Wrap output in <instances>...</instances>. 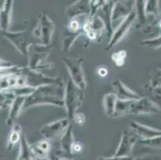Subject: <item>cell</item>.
<instances>
[{"label": "cell", "instance_id": "6da1fadb", "mask_svg": "<svg viewBox=\"0 0 161 160\" xmlns=\"http://www.w3.org/2000/svg\"><path fill=\"white\" fill-rule=\"evenodd\" d=\"M64 86L47 85L36 88L32 94L25 98L23 113L37 105H53L64 108Z\"/></svg>", "mask_w": 161, "mask_h": 160}, {"label": "cell", "instance_id": "7a4b0ae2", "mask_svg": "<svg viewBox=\"0 0 161 160\" xmlns=\"http://www.w3.org/2000/svg\"><path fill=\"white\" fill-rule=\"evenodd\" d=\"M84 91L76 86L69 79L64 86V108L67 112V119H73L77 110L80 108L84 101Z\"/></svg>", "mask_w": 161, "mask_h": 160}, {"label": "cell", "instance_id": "3957f363", "mask_svg": "<svg viewBox=\"0 0 161 160\" xmlns=\"http://www.w3.org/2000/svg\"><path fill=\"white\" fill-rule=\"evenodd\" d=\"M19 74L23 76L26 80L27 86L32 88H37L39 86H47V85L65 86L62 76L51 77L39 71L31 70L27 67H20Z\"/></svg>", "mask_w": 161, "mask_h": 160}, {"label": "cell", "instance_id": "277c9868", "mask_svg": "<svg viewBox=\"0 0 161 160\" xmlns=\"http://www.w3.org/2000/svg\"><path fill=\"white\" fill-rule=\"evenodd\" d=\"M47 47L41 43H33L29 48V53L27 55L28 64L27 68L35 71H39L42 70H47L53 67V63L47 61L50 51H47Z\"/></svg>", "mask_w": 161, "mask_h": 160}, {"label": "cell", "instance_id": "5b68a950", "mask_svg": "<svg viewBox=\"0 0 161 160\" xmlns=\"http://www.w3.org/2000/svg\"><path fill=\"white\" fill-rule=\"evenodd\" d=\"M83 60L82 58L73 57H64L63 58V62L68 70L71 81L81 90L85 91L87 82L83 68Z\"/></svg>", "mask_w": 161, "mask_h": 160}, {"label": "cell", "instance_id": "8992f818", "mask_svg": "<svg viewBox=\"0 0 161 160\" xmlns=\"http://www.w3.org/2000/svg\"><path fill=\"white\" fill-rule=\"evenodd\" d=\"M54 31L55 24L53 21L47 15L46 13L39 14L37 25L32 31L34 36L40 40L41 44L49 47L52 42Z\"/></svg>", "mask_w": 161, "mask_h": 160}, {"label": "cell", "instance_id": "52a82bcc", "mask_svg": "<svg viewBox=\"0 0 161 160\" xmlns=\"http://www.w3.org/2000/svg\"><path fill=\"white\" fill-rule=\"evenodd\" d=\"M161 113V108L154 101L141 97L140 99L129 101L126 114H151Z\"/></svg>", "mask_w": 161, "mask_h": 160}, {"label": "cell", "instance_id": "ba28073f", "mask_svg": "<svg viewBox=\"0 0 161 160\" xmlns=\"http://www.w3.org/2000/svg\"><path fill=\"white\" fill-rule=\"evenodd\" d=\"M2 33L3 37L9 41L21 55L27 57L29 48L33 43L29 42L26 30L17 32H11L8 30V31H2Z\"/></svg>", "mask_w": 161, "mask_h": 160}, {"label": "cell", "instance_id": "9c48e42d", "mask_svg": "<svg viewBox=\"0 0 161 160\" xmlns=\"http://www.w3.org/2000/svg\"><path fill=\"white\" fill-rule=\"evenodd\" d=\"M136 19V12H135V10H133L123 21L119 23L118 26L115 27V29H114L113 35H112L109 42H108L106 50L111 49L124 39V36L129 31L130 28L134 23Z\"/></svg>", "mask_w": 161, "mask_h": 160}, {"label": "cell", "instance_id": "30bf717a", "mask_svg": "<svg viewBox=\"0 0 161 160\" xmlns=\"http://www.w3.org/2000/svg\"><path fill=\"white\" fill-rule=\"evenodd\" d=\"M69 125L70 120L68 119H62L43 126L40 129V134L45 138V139L61 138Z\"/></svg>", "mask_w": 161, "mask_h": 160}, {"label": "cell", "instance_id": "8fae6325", "mask_svg": "<svg viewBox=\"0 0 161 160\" xmlns=\"http://www.w3.org/2000/svg\"><path fill=\"white\" fill-rule=\"evenodd\" d=\"M137 137L132 131H124L118 147L115 150V153L112 156L114 157H127L131 156L132 153V149L136 143Z\"/></svg>", "mask_w": 161, "mask_h": 160}, {"label": "cell", "instance_id": "7c38bea8", "mask_svg": "<svg viewBox=\"0 0 161 160\" xmlns=\"http://www.w3.org/2000/svg\"><path fill=\"white\" fill-rule=\"evenodd\" d=\"M26 86L27 84L24 77L18 73L12 72L0 75V92Z\"/></svg>", "mask_w": 161, "mask_h": 160}, {"label": "cell", "instance_id": "4fadbf2b", "mask_svg": "<svg viewBox=\"0 0 161 160\" xmlns=\"http://www.w3.org/2000/svg\"><path fill=\"white\" fill-rule=\"evenodd\" d=\"M129 127L137 137L141 138V140L154 139L161 135V130L159 129L143 125L136 121H130Z\"/></svg>", "mask_w": 161, "mask_h": 160}, {"label": "cell", "instance_id": "5bb4252c", "mask_svg": "<svg viewBox=\"0 0 161 160\" xmlns=\"http://www.w3.org/2000/svg\"><path fill=\"white\" fill-rule=\"evenodd\" d=\"M112 86L115 90V95L117 99L120 101H135L141 98L136 92L133 91L128 86H126L119 79L112 83Z\"/></svg>", "mask_w": 161, "mask_h": 160}, {"label": "cell", "instance_id": "9a60e30c", "mask_svg": "<svg viewBox=\"0 0 161 160\" xmlns=\"http://www.w3.org/2000/svg\"><path fill=\"white\" fill-rule=\"evenodd\" d=\"M113 5V1H106L104 5L101 7L99 11L101 14H99V16L104 23L105 30H106L107 36H108V42H109L114 32V27L112 20V12Z\"/></svg>", "mask_w": 161, "mask_h": 160}, {"label": "cell", "instance_id": "2e32d148", "mask_svg": "<svg viewBox=\"0 0 161 160\" xmlns=\"http://www.w3.org/2000/svg\"><path fill=\"white\" fill-rule=\"evenodd\" d=\"M66 14L71 19H75V18L80 16H87L90 14V3L89 1H77L71 4L66 9Z\"/></svg>", "mask_w": 161, "mask_h": 160}, {"label": "cell", "instance_id": "e0dca14e", "mask_svg": "<svg viewBox=\"0 0 161 160\" xmlns=\"http://www.w3.org/2000/svg\"><path fill=\"white\" fill-rule=\"evenodd\" d=\"M25 98L26 97L16 96L11 102V105H10L9 113L7 115V120H6V124L7 127H11L14 125L16 119L23 113L22 111H23Z\"/></svg>", "mask_w": 161, "mask_h": 160}, {"label": "cell", "instance_id": "ac0fdd59", "mask_svg": "<svg viewBox=\"0 0 161 160\" xmlns=\"http://www.w3.org/2000/svg\"><path fill=\"white\" fill-rule=\"evenodd\" d=\"M14 2L11 0L3 1L0 8V29L2 31H8L11 26L12 7Z\"/></svg>", "mask_w": 161, "mask_h": 160}, {"label": "cell", "instance_id": "d6986e66", "mask_svg": "<svg viewBox=\"0 0 161 160\" xmlns=\"http://www.w3.org/2000/svg\"><path fill=\"white\" fill-rule=\"evenodd\" d=\"M75 143L74 135H73V127L70 124L64 134L61 136L59 144L60 152L64 155H72V146Z\"/></svg>", "mask_w": 161, "mask_h": 160}, {"label": "cell", "instance_id": "ffe728a7", "mask_svg": "<svg viewBox=\"0 0 161 160\" xmlns=\"http://www.w3.org/2000/svg\"><path fill=\"white\" fill-rule=\"evenodd\" d=\"M134 9L132 7H130L128 6L125 5L122 2H114L113 8H112V25L113 23L117 21H123Z\"/></svg>", "mask_w": 161, "mask_h": 160}, {"label": "cell", "instance_id": "44dd1931", "mask_svg": "<svg viewBox=\"0 0 161 160\" xmlns=\"http://www.w3.org/2000/svg\"><path fill=\"white\" fill-rule=\"evenodd\" d=\"M31 148L36 159L49 158L50 151H51V144L47 139L40 140L37 143L31 145Z\"/></svg>", "mask_w": 161, "mask_h": 160}, {"label": "cell", "instance_id": "7402d4cb", "mask_svg": "<svg viewBox=\"0 0 161 160\" xmlns=\"http://www.w3.org/2000/svg\"><path fill=\"white\" fill-rule=\"evenodd\" d=\"M16 160H36L31 148V144L28 143L24 134L21 136L19 142V152Z\"/></svg>", "mask_w": 161, "mask_h": 160}, {"label": "cell", "instance_id": "603a6c76", "mask_svg": "<svg viewBox=\"0 0 161 160\" xmlns=\"http://www.w3.org/2000/svg\"><path fill=\"white\" fill-rule=\"evenodd\" d=\"M82 32H83L82 29L78 31H72L69 28H66L64 31L62 41V51L64 52H67L70 51L75 41L81 35Z\"/></svg>", "mask_w": 161, "mask_h": 160}, {"label": "cell", "instance_id": "cb8c5ba5", "mask_svg": "<svg viewBox=\"0 0 161 160\" xmlns=\"http://www.w3.org/2000/svg\"><path fill=\"white\" fill-rule=\"evenodd\" d=\"M117 98L114 93H108L103 96V106L107 116L115 118Z\"/></svg>", "mask_w": 161, "mask_h": 160}, {"label": "cell", "instance_id": "d4e9b609", "mask_svg": "<svg viewBox=\"0 0 161 160\" xmlns=\"http://www.w3.org/2000/svg\"><path fill=\"white\" fill-rule=\"evenodd\" d=\"M146 1L140 0L134 2V10L137 19L136 27L138 29L142 28L147 21V17L145 11Z\"/></svg>", "mask_w": 161, "mask_h": 160}, {"label": "cell", "instance_id": "484cf974", "mask_svg": "<svg viewBox=\"0 0 161 160\" xmlns=\"http://www.w3.org/2000/svg\"><path fill=\"white\" fill-rule=\"evenodd\" d=\"M22 127L19 125L14 124L12 127L11 132L9 135V138H8V141H7V148L8 151H11L14 146L18 144L20 142L22 136Z\"/></svg>", "mask_w": 161, "mask_h": 160}, {"label": "cell", "instance_id": "4316f807", "mask_svg": "<svg viewBox=\"0 0 161 160\" xmlns=\"http://www.w3.org/2000/svg\"><path fill=\"white\" fill-rule=\"evenodd\" d=\"M89 20H90L92 30L94 31V33L96 35V40L99 42L101 37H102V35H103V30H105L104 23H103V19H101L99 15H95L94 17Z\"/></svg>", "mask_w": 161, "mask_h": 160}, {"label": "cell", "instance_id": "83f0119b", "mask_svg": "<svg viewBox=\"0 0 161 160\" xmlns=\"http://www.w3.org/2000/svg\"><path fill=\"white\" fill-rule=\"evenodd\" d=\"M145 11L147 17H152L154 19L160 17V10H159V1L152 0V1H146Z\"/></svg>", "mask_w": 161, "mask_h": 160}, {"label": "cell", "instance_id": "f1b7e54d", "mask_svg": "<svg viewBox=\"0 0 161 160\" xmlns=\"http://www.w3.org/2000/svg\"><path fill=\"white\" fill-rule=\"evenodd\" d=\"M151 89L161 87V69H155L151 74L150 83Z\"/></svg>", "mask_w": 161, "mask_h": 160}, {"label": "cell", "instance_id": "f546056e", "mask_svg": "<svg viewBox=\"0 0 161 160\" xmlns=\"http://www.w3.org/2000/svg\"><path fill=\"white\" fill-rule=\"evenodd\" d=\"M142 46H147L152 47V49H159L161 47V34L157 37L152 38V39H144L140 42Z\"/></svg>", "mask_w": 161, "mask_h": 160}, {"label": "cell", "instance_id": "4dcf8cb0", "mask_svg": "<svg viewBox=\"0 0 161 160\" xmlns=\"http://www.w3.org/2000/svg\"><path fill=\"white\" fill-rule=\"evenodd\" d=\"M126 57H127V52L125 51H119L118 52L113 53L111 58L115 66L121 67L124 64Z\"/></svg>", "mask_w": 161, "mask_h": 160}, {"label": "cell", "instance_id": "1f68e13d", "mask_svg": "<svg viewBox=\"0 0 161 160\" xmlns=\"http://www.w3.org/2000/svg\"><path fill=\"white\" fill-rule=\"evenodd\" d=\"M105 3H106V1H102V0H99V1H89V3H90V14L87 17L89 19H91L95 15H96V12L99 11V9L104 5Z\"/></svg>", "mask_w": 161, "mask_h": 160}, {"label": "cell", "instance_id": "d6a6232c", "mask_svg": "<svg viewBox=\"0 0 161 160\" xmlns=\"http://www.w3.org/2000/svg\"><path fill=\"white\" fill-rule=\"evenodd\" d=\"M140 143L144 146H147V147L159 149V148H161V135L159 137L154 138V139L141 140Z\"/></svg>", "mask_w": 161, "mask_h": 160}, {"label": "cell", "instance_id": "836d02e7", "mask_svg": "<svg viewBox=\"0 0 161 160\" xmlns=\"http://www.w3.org/2000/svg\"><path fill=\"white\" fill-rule=\"evenodd\" d=\"M17 67V66L14 65V64L10 63V62L5 61V60L0 58V71L5 70H9V69L14 68V67Z\"/></svg>", "mask_w": 161, "mask_h": 160}, {"label": "cell", "instance_id": "e575fe53", "mask_svg": "<svg viewBox=\"0 0 161 160\" xmlns=\"http://www.w3.org/2000/svg\"><path fill=\"white\" fill-rule=\"evenodd\" d=\"M73 119L75 122V123L82 126L83 123H85V115L82 113H76L73 117Z\"/></svg>", "mask_w": 161, "mask_h": 160}, {"label": "cell", "instance_id": "d590c367", "mask_svg": "<svg viewBox=\"0 0 161 160\" xmlns=\"http://www.w3.org/2000/svg\"><path fill=\"white\" fill-rule=\"evenodd\" d=\"M98 160H133V158L131 156H127V157H100L98 158Z\"/></svg>", "mask_w": 161, "mask_h": 160}, {"label": "cell", "instance_id": "8d00e7d4", "mask_svg": "<svg viewBox=\"0 0 161 160\" xmlns=\"http://www.w3.org/2000/svg\"><path fill=\"white\" fill-rule=\"evenodd\" d=\"M133 160H161V155H147L133 158Z\"/></svg>", "mask_w": 161, "mask_h": 160}, {"label": "cell", "instance_id": "74e56055", "mask_svg": "<svg viewBox=\"0 0 161 160\" xmlns=\"http://www.w3.org/2000/svg\"><path fill=\"white\" fill-rule=\"evenodd\" d=\"M68 28L71 30H72V31H78V30H80V28L79 22L75 19H71L69 27H68Z\"/></svg>", "mask_w": 161, "mask_h": 160}, {"label": "cell", "instance_id": "f35d334b", "mask_svg": "<svg viewBox=\"0 0 161 160\" xmlns=\"http://www.w3.org/2000/svg\"><path fill=\"white\" fill-rule=\"evenodd\" d=\"M83 150V146L80 143H75L72 146V153H80Z\"/></svg>", "mask_w": 161, "mask_h": 160}, {"label": "cell", "instance_id": "ab89813d", "mask_svg": "<svg viewBox=\"0 0 161 160\" xmlns=\"http://www.w3.org/2000/svg\"><path fill=\"white\" fill-rule=\"evenodd\" d=\"M98 74L100 76H102V77H104V76H106L108 74V69L105 67H101L98 70Z\"/></svg>", "mask_w": 161, "mask_h": 160}, {"label": "cell", "instance_id": "60d3db41", "mask_svg": "<svg viewBox=\"0 0 161 160\" xmlns=\"http://www.w3.org/2000/svg\"><path fill=\"white\" fill-rule=\"evenodd\" d=\"M6 106H7V105H6V104H4V103H1V102H0V109H2V108H4L6 107Z\"/></svg>", "mask_w": 161, "mask_h": 160}, {"label": "cell", "instance_id": "b9f144b4", "mask_svg": "<svg viewBox=\"0 0 161 160\" xmlns=\"http://www.w3.org/2000/svg\"><path fill=\"white\" fill-rule=\"evenodd\" d=\"M36 160H51L49 158H42V159H36Z\"/></svg>", "mask_w": 161, "mask_h": 160}, {"label": "cell", "instance_id": "7bdbcfd3", "mask_svg": "<svg viewBox=\"0 0 161 160\" xmlns=\"http://www.w3.org/2000/svg\"><path fill=\"white\" fill-rule=\"evenodd\" d=\"M159 28L161 29V19H160V20H159Z\"/></svg>", "mask_w": 161, "mask_h": 160}, {"label": "cell", "instance_id": "ee69618b", "mask_svg": "<svg viewBox=\"0 0 161 160\" xmlns=\"http://www.w3.org/2000/svg\"><path fill=\"white\" fill-rule=\"evenodd\" d=\"M60 160H67V159H65V158H63V159H60Z\"/></svg>", "mask_w": 161, "mask_h": 160}]
</instances>
